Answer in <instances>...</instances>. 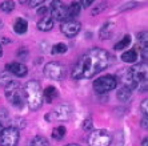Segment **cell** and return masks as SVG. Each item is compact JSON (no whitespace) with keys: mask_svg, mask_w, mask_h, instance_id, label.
<instances>
[{"mask_svg":"<svg viewBox=\"0 0 148 146\" xmlns=\"http://www.w3.org/2000/svg\"><path fill=\"white\" fill-rule=\"evenodd\" d=\"M112 64V57L107 51L92 48L79 58L72 69V78H91Z\"/></svg>","mask_w":148,"mask_h":146,"instance_id":"cell-1","label":"cell"},{"mask_svg":"<svg viewBox=\"0 0 148 146\" xmlns=\"http://www.w3.org/2000/svg\"><path fill=\"white\" fill-rule=\"evenodd\" d=\"M24 96H25V102H27L28 108L31 110H39L43 105V89H41L40 84L35 80L25 82L24 88Z\"/></svg>","mask_w":148,"mask_h":146,"instance_id":"cell-2","label":"cell"},{"mask_svg":"<svg viewBox=\"0 0 148 146\" xmlns=\"http://www.w3.org/2000/svg\"><path fill=\"white\" fill-rule=\"evenodd\" d=\"M5 98L8 100L12 106H15L16 109H23L25 106V96H24V90L21 88V85L16 81H11L10 84L5 86Z\"/></svg>","mask_w":148,"mask_h":146,"instance_id":"cell-3","label":"cell"},{"mask_svg":"<svg viewBox=\"0 0 148 146\" xmlns=\"http://www.w3.org/2000/svg\"><path fill=\"white\" fill-rule=\"evenodd\" d=\"M117 86V80L115 76L112 75H106L99 77L97 80L93 81V89L96 90V93L103 94V93H108L111 90H114Z\"/></svg>","mask_w":148,"mask_h":146,"instance_id":"cell-4","label":"cell"},{"mask_svg":"<svg viewBox=\"0 0 148 146\" xmlns=\"http://www.w3.org/2000/svg\"><path fill=\"white\" fill-rule=\"evenodd\" d=\"M111 141V133L106 129L92 130L88 136V146H110Z\"/></svg>","mask_w":148,"mask_h":146,"instance_id":"cell-5","label":"cell"},{"mask_svg":"<svg viewBox=\"0 0 148 146\" xmlns=\"http://www.w3.org/2000/svg\"><path fill=\"white\" fill-rule=\"evenodd\" d=\"M44 76L49 80H55V81H60L66 77V67L59 61H51L48 64L44 65Z\"/></svg>","mask_w":148,"mask_h":146,"instance_id":"cell-6","label":"cell"},{"mask_svg":"<svg viewBox=\"0 0 148 146\" xmlns=\"http://www.w3.org/2000/svg\"><path fill=\"white\" fill-rule=\"evenodd\" d=\"M20 138L19 129L15 126H8L3 130L0 136V145L1 146H16Z\"/></svg>","mask_w":148,"mask_h":146,"instance_id":"cell-7","label":"cell"},{"mask_svg":"<svg viewBox=\"0 0 148 146\" xmlns=\"http://www.w3.org/2000/svg\"><path fill=\"white\" fill-rule=\"evenodd\" d=\"M67 11H68V5H66L63 1H52L51 7H49L51 19L53 21L66 20V19H68V16H67Z\"/></svg>","mask_w":148,"mask_h":146,"instance_id":"cell-8","label":"cell"},{"mask_svg":"<svg viewBox=\"0 0 148 146\" xmlns=\"http://www.w3.org/2000/svg\"><path fill=\"white\" fill-rule=\"evenodd\" d=\"M80 28H82V25H80L79 21L66 20L64 23H62V25H60V31H62L63 35H66L67 37L72 39L80 32Z\"/></svg>","mask_w":148,"mask_h":146,"instance_id":"cell-9","label":"cell"},{"mask_svg":"<svg viewBox=\"0 0 148 146\" xmlns=\"http://www.w3.org/2000/svg\"><path fill=\"white\" fill-rule=\"evenodd\" d=\"M5 69H7V72L11 76L14 75V76H16V77H24L28 72L27 67H25L23 62H16V61L7 64L5 65Z\"/></svg>","mask_w":148,"mask_h":146,"instance_id":"cell-10","label":"cell"},{"mask_svg":"<svg viewBox=\"0 0 148 146\" xmlns=\"http://www.w3.org/2000/svg\"><path fill=\"white\" fill-rule=\"evenodd\" d=\"M53 117H56L58 120H69L71 118V115H72V108L69 105H59L58 108L52 112Z\"/></svg>","mask_w":148,"mask_h":146,"instance_id":"cell-11","label":"cell"},{"mask_svg":"<svg viewBox=\"0 0 148 146\" xmlns=\"http://www.w3.org/2000/svg\"><path fill=\"white\" fill-rule=\"evenodd\" d=\"M114 29H115L114 21H107L103 27L100 28V31H99L100 39H103V40H106V39H111L112 37V35H114Z\"/></svg>","mask_w":148,"mask_h":146,"instance_id":"cell-12","label":"cell"},{"mask_svg":"<svg viewBox=\"0 0 148 146\" xmlns=\"http://www.w3.org/2000/svg\"><path fill=\"white\" fill-rule=\"evenodd\" d=\"M56 97H58V89L55 86H47L43 90V101L51 104L52 101H55Z\"/></svg>","mask_w":148,"mask_h":146,"instance_id":"cell-13","label":"cell"},{"mask_svg":"<svg viewBox=\"0 0 148 146\" xmlns=\"http://www.w3.org/2000/svg\"><path fill=\"white\" fill-rule=\"evenodd\" d=\"M28 29V23L25 19H23V17H17L16 20H15L14 23V31L16 32L17 35H23L25 33Z\"/></svg>","mask_w":148,"mask_h":146,"instance_id":"cell-14","label":"cell"},{"mask_svg":"<svg viewBox=\"0 0 148 146\" xmlns=\"http://www.w3.org/2000/svg\"><path fill=\"white\" fill-rule=\"evenodd\" d=\"M52 27H53V20H52L49 16H44L43 19H40V20L38 21V28L39 31H51Z\"/></svg>","mask_w":148,"mask_h":146,"instance_id":"cell-15","label":"cell"},{"mask_svg":"<svg viewBox=\"0 0 148 146\" xmlns=\"http://www.w3.org/2000/svg\"><path fill=\"white\" fill-rule=\"evenodd\" d=\"M80 10H82V5H80L79 1H73L68 5V11H67V16H68V20H73V17H76L80 14Z\"/></svg>","mask_w":148,"mask_h":146,"instance_id":"cell-16","label":"cell"},{"mask_svg":"<svg viewBox=\"0 0 148 146\" xmlns=\"http://www.w3.org/2000/svg\"><path fill=\"white\" fill-rule=\"evenodd\" d=\"M121 60H123L124 62H136L139 58V53L135 49H128V51H125L123 54H121Z\"/></svg>","mask_w":148,"mask_h":146,"instance_id":"cell-17","label":"cell"},{"mask_svg":"<svg viewBox=\"0 0 148 146\" xmlns=\"http://www.w3.org/2000/svg\"><path fill=\"white\" fill-rule=\"evenodd\" d=\"M116 97H117L119 101L125 102V101H128V100L132 97V90L130 88H127V86H123V88H120L119 90H117Z\"/></svg>","mask_w":148,"mask_h":146,"instance_id":"cell-18","label":"cell"},{"mask_svg":"<svg viewBox=\"0 0 148 146\" xmlns=\"http://www.w3.org/2000/svg\"><path fill=\"white\" fill-rule=\"evenodd\" d=\"M130 44H131V36H130V35H125L119 43L115 44V49H116V51H121V49L130 48Z\"/></svg>","mask_w":148,"mask_h":146,"instance_id":"cell-19","label":"cell"},{"mask_svg":"<svg viewBox=\"0 0 148 146\" xmlns=\"http://www.w3.org/2000/svg\"><path fill=\"white\" fill-rule=\"evenodd\" d=\"M66 133H67L66 128H64L63 125H60V126H58V128H55V129L52 130V137H53L56 141H60V139L64 138Z\"/></svg>","mask_w":148,"mask_h":146,"instance_id":"cell-20","label":"cell"},{"mask_svg":"<svg viewBox=\"0 0 148 146\" xmlns=\"http://www.w3.org/2000/svg\"><path fill=\"white\" fill-rule=\"evenodd\" d=\"M11 81H12V76L7 71H0V86L5 88Z\"/></svg>","mask_w":148,"mask_h":146,"instance_id":"cell-21","label":"cell"},{"mask_svg":"<svg viewBox=\"0 0 148 146\" xmlns=\"http://www.w3.org/2000/svg\"><path fill=\"white\" fill-rule=\"evenodd\" d=\"M31 146H49L48 139L43 136H36L32 138L31 141Z\"/></svg>","mask_w":148,"mask_h":146,"instance_id":"cell-22","label":"cell"},{"mask_svg":"<svg viewBox=\"0 0 148 146\" xmlns=\"http://www.w3.org/2000/svg\"><path fill=\"white\" fill-rule=\"evenodd\" d=\"M67 51H68V47H67L64 43H58V44H55L52 47L51 53L52 54H62V53H66Z\"/></svg>","mask_w":148,"mask_h":146,"instance_id":"cell-23","label":"cell"},{"mask_svg":"<svg viewBox=\"0 0 148 146\" xmlns=\"http://www.w3.org/2000/svg\"><path fill=\"white\" fill-rule=\"evenodd\" d=\"M0 10L3 11V12H5V14H10V12H12L15 10V3L14 1H8V0L1 1L0 3Z\"/></svg>","mask_w":148,"mask_h":146,"instance_id":"cell-24","label":"cell"},{"mask_svg":"<svg viewBox=\"0 0 148 146\" xmlns=\"http://www.w3.org/2000/svg\"><path fill=\"white\" fill-rule=\"evenodd\" d=\"M83 129L87 130V132H92V122H91V120H86V121H84Z\"/></svg>","mask_w":148,"mask_h":146,"instance_id":"cell-25","label":"cell"},{"mask_svg":"<svg viewBox=\"0 0 148 146\" xmlns=\"http://www.w3.org/2000/svg\"><path fill=\"white\" fill-rule=\"evenodd\" d=\"M147 105H148V101L147 100H143V102H141V105H140V110H141V113H143L144 115H147V113H148Z\"/></svg>","mask_w":148,"mask_h":146,"instance_id":"cell-26","label":"cell"},{"mask_svg":"<svg viewBox=\"0 0 148 146\" xmlns=\"http://www.w3.org/2000/svg\"><path fill=\"white\" fill-rule=\"evenodd\" d=\"M138 39H139V41H143V44H147V32L143 31L141 33H139Z\"/></svg>","mask_w":148,"mask_h":146,"instance_id":"cell-27","label":"cell"},{"mask_svg":"<svg viewBox=\"0 0 148 146\" xmlns=\"http://www.w3.org/2000/svg\"><path fill=\"white\" fill-rule=\"evenodd\" d=\"M21 4H29V7H38L39 4H44V1H41V0H39V1H20Z\"/></svg>","mask_w":148,"mask_h":146,"instance_id":"cell-28","label":"cell"},{"mask_svg":"<svg viewBox=\"0 0 148 146\" xmlns=\"http://www.w3.org/2000/svg\"><path fill=\"white\" fill-rule=\"evenodd\" d=\"M5 118H8V112L4 108H1L0 109V120H1L0 122L3 124V120H5Z\"/></svg>","mask_w":148,"mask_h":146,"instance_id":"cell-29","label":"cell"},{"mask_svg":"<svg viewBox=\"0 0 148 146\" xmlns=\"http://www.w3.org/2000/svg\"><path fill=\"white\" fill-rule=\"evenodd\" d=\"M79 3L83 4V7H84V8H87V7H90L93 1H92V0H83V1H79Z\"/></svg>","mask_w":148,"mask_h":146,"instance_id":"cell-30","label":"cell"},{"mask_svg":"<svg viewBox=\"0 0 148 146\" xmlns=\"http://www.w3.org/2000/svg\"><path fill=\"white\" fill-rule=\"evenodd\" d=\"M47 12H49V10H48V8H45L44 5H43V7H41L40 10L38 11V15H43V14L45 15V14H47Z\"/></svg>","mask_w":148,"mask_h":146,"instance_id":"cell-31","label":"cell"},{"mask_svg":"<svg viewBox=\"0 0 148 146\" xmlns=\"http://www.w3.org/2000/svg\"><path fill=\"white\" fill-rule=\"evenodd\" d=\"M141 126H143L144 129H147V115H144V118L141 120Z\"/></svg>","mask_w":148,"mask_h":146,"instance_id":"cell-32","label":"cell"},{"mask_svg":"<svg viewBox=\"0 0 148 146\" xmlns=\"http://www.w3.org/2000/svg\"><path fill=\"white\" fill-rule=\"evenodd\" d=\"M141 146H148V139H147V138L143 139V142H141Z\"/></svg>","mask_w":148,"mask_h":146,"instance_id":"cell-33","label":"cell"},{"mask_svg":"<svg viewBox=\"0 0 148 146\" xmlns=\"http://www.w3.org/2000/svg\"><path fill=\"white\" fill-rule=\"evenodd\" d=\"M3 130H4V128H3V124L0 122V136H1V133H3Z\"/></svg>","mask_w":148,"mask_h":146,"instance_id":"cell-34","label":"cell"},{"mask_svg":"<svg viewBox=\"0 0 148 146\" xmlns=\"http://www.w3.org/2000/svg\"><path fill=\"white\" fill-rule=\"evenodd\" d=\"M64 146H80V145H77V143H67Z\"/></svg>","mask_w":148,"mask_h":146,"instance_id":"cell-35","label":"cell"},{"mask_svg":"<svg viewBox=\"0 0 148 146\" xmlns=\"http://www.w3.org/2000/svg\"><path fill=\"white\" fill-rule=\"evenodd\" d=\"M1 56H3V47L0 45V57H1Z\"/></svg>","mask_w":148,"mask_h":146,"instance_id":"cell-36","label":"cell"},{"mask_svg":"<svg viewBox=\"0 0 148 146\" xmlns=\"http://www.w3.org/2000/svg\"><path fill=\"white\" fill-rule=\"evenodd\" d=\"M1 27H3V21L0 20V28H1Z\"/></svg>","mask_w":148,"mask_h":146,"instance_id":"cell-37","label":"cell"}]
</instances>
